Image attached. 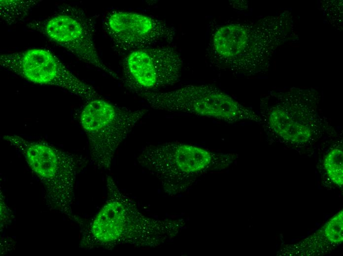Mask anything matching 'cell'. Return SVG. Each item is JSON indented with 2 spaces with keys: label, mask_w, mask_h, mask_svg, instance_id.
<instances>
[{
  "label": "cell",
  "mask_w": 343,
  "mask_h": 256,
  "mask_svg": "<svg viewBox=\"0 0 343 256\" xmlns=\"http://www.w3.org/2000/svg\"><path fill=\"white\" fill-rule=\"evenodd\" d=\"M106 186L107 200L84 230L82 248L109 249L123 245L155 247L174 237L183 226L180 220L145 216L110 176Z\"/></svg>",
  "instance_id": "1"
},
{
  "label": "cell",
  "mask_w": 343,
  "mask_h": 256,
  "mask_svg": "<svg viewBox=\"0 0 343 256\" xmlns=\"http://www.w3.org/2000/svg\"><path fill=\"white\" fill-rule=\"evenodd\" d=\"M103 27L119 51L130 52L162 41H172L176 29L165 22L136 12L114 10L106 15Z\"/></svg>",
  "instance_id": "9"
},
{
  "label": "cell",
  "mask_w": 343,
  "mask_h": 256,
  "mask_svg": "<svg viewBox=\"0 0 343 256\" xmlns=\"http://www.w3.org/2000/svg\"><path fill=\"white\" fill-rule=\"evenodd\" d=\"M3 139L20 151L43 185L47 207L79 222L72 206L76 177L85 163L82 157L43 141L30 140L17 135H6Z\"/></svg>",
  "instance_id": "2"
},
{
  "label": "cell",
  "mask_w": 343,
  "mask_h": 256,
  "mask_svg": "<svg viewBox=\"0 0 343 256\" xmlns=\"http://www.w3.org/2000/svg\"><path fill=\"white\" fill-rule=\"evenodd\" d=\"M234 157L173 142L145 146L137 161L158 179L165 191L176 194L185 191L202 175L227 167Z\"/></svg>",
  "instance_id": "3"
},
{
  "label": "cell",
  "mask_w": 343,
  "mask_h": 256,
  "mask_svg": "<svg viewBox=\"0 0 343 256\" xmlns=\"http://www.w3.org/2000/svg\"><path fill=\"white\" fill-rule=\"evenodd\" d=\"M38 3L37 0H1V21L7 25L17 23L24 20Z\"/></svg>",
  "instance_id": "11"
},
{
  "label": "cell",
  "mask_w": 343,
  "mask_h": 256,
  "mask_svg": "<svg viewBox=\"0 0 343 256\" xmlns=\"http://www.w3.org/2000/svg\"><path fill=\"white\" fill-rule=\"evenodd\" d=\"M154 109L211 118L227 123L258 122L260 117L227 93L208 85H188L166 92L141 96Z\"/></svg>",
  "instance_id": "5"
},
{
  "label": "cell",
  "mask_w": 343,
  "mask_h": 256,
  "mask_svg": "<svg viewBox=\"0 0 343 256\" xmlns=\"http://www.w3.org/2000/svg\"><path fill=\"white\" fill-rule=\"evenodd\" d=\"M27 26L41 33L80 61L117 80L120 79L99 55L95 42V20L83 9L66 5L48 17L33 21Z\"/></svg>",
  "instance_id": "6"
},
{
  "label": "cell",
  "mask_w": 343,
  "mask_h": 256,
  "mask_svg": "<svg viewBox=\"0 0 343 256\" xmlns=\"http://www.w3.org/2000/svg\"><path fill=\"white\" fill-rule=\"evenodd\" d=\"M325 237L331 242L341 243L343 240V211H339L325 224Z\"/></svg>",
  "instance_id": "13"
},
{
  "label": "cell",
  "mask_w": 343,
  "mask_h": 256,
  "mask_svg": "<svg viewBox=\"0 0 343 256\" xmlns=\"http://www.w3.org/2000/svg\"><path fill=\"white\" fill-rule=\"evenodd\" d=\"M0 65L30 82L59 87L88 101L100 97L93 87L77 78L55 55L44 49L3 54Z\"/></svg>",
  "instance_id": "7"
},
{
  "label": "cell",
  "mask_w": 343,
  "mask_h": 256,
  "mask_svg": "<svg viewBox=\"0 0 343 256\" xmlns=\"http://www.w3.org/2000/svg\"><path fill=\"white\" fill-rule=\"evenodd\" d=\"M269 123L274 132L288 141L305 143L310 138L309 128L295 120L282 108H275L269 116Z\"/></svg>",
  "instance_id": "10"
},
{
  "label": "cell",
  "mask_w": 343,
  "mask_h": 256,
  "mask_svg": "<svg viewBox=\"0 0 343 256\" xmlns=\"http://www.w3.org/2000/svg\"><path fill=\"white\" fill-rule=\"evenodd\" d=\"M183 61L173 47H148L132 51L122 63L126 86L139 96L177 83Z\"/></svg>",
  "instance_id": "8"
},
{
  "label": "cell",
  "mask_w": 343,
  "mask_h": 256,
  "mask_svg": "<svg viewBox=\"0 0 343 256\" xmlns=\"http://www.w3.org/2000/svg\"><path fill=\"white\" fill-rule=\"evenodd\" d=\"M323 164L330 180L342 188L343 185V153L339 148L331 150L325 156Z\"/></svg>",
  "instance_id": "12"
},
{
  "label": "cell",
  "mask_w": 343,
  "mask_h": 256,
  "mask_svg": "<svg viewBox=\"0 0 343 256\" xmlns=\"http://www.w3.org/2000/svg\"><path fill=\"white\" fill-rule=\"evenodd\" d=\"M147 112L119 106L100 97L88 101L81 111L79 121L96 167H110L119 146Z\"/></svg>",
  "instance_id": "4"
}]
</instances>
